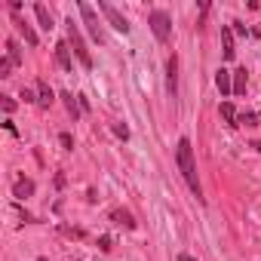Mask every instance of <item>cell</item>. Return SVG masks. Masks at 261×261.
<instances>
[{"instance_id": "6da1fadb", "label": "cell", "mask_w": 261, "mask_h": 261, "mask_svg": "<svg viewBox=\"0 0 261 261\" xmlns=\"http://www.w3.org/2000/svg\"><path fill=\"white\" fill-rule=\"evenodd\" d=\"M175 163H178V172H181V178L188 181L191 194H194L197 200H203V188H200V178H197V160H194L191 139H178V148H175Z\"/></svg>"}, {"instance_id": "7a4b0ae2", "label": "cell", "mask_w": 261, "mask_h": 261, "mask_svg": "<svg viewBox=\"0 0 261 261\" xmlns=\"http://www.w3.org/2000/svg\"><path fill=\"white\" fill-rule=\"evenodd\" d=\"M65 25H68V46L74 49L77 62H80V65L89 71V68H92V56H89V49H86V43H83V34H80V28L74 25V19H68Z\"/></svg>"}, {"instance_id": "3957f363", "label": "cell", "mask_w": 261, "mask_h": 261, "mask_svg": "<svg viewBox=\"0 0 261 261\" xmlns=\"http://www.w3.org/2000/svg\"><path fill=\"white\" fill-rule=\"evenodd\" d=\"M148 25H151V31H154V37L160 40V43H166L169 37H172V19L163 13V10H154L151 16H148Z\"/></svg>"}, {"instance_id": "277c9868", "label": "cell", "mask_w": 261, "mask_h": 261, "mask_svg": "<svg viewBox=\"0 0 261 261\" xmlns=\"http://www.w3.org/2000/svg\"><path fill=\"white\" fill-rule=\"evenodd\" d=\"M77 10H80V16H83V22H86V28H89V34H92V40L95 43H105V34H101V22H98V16H95V10L89 7V4H77Z\"/></svg>"}, {"instance_id": "5b68a950", "label": "cell", "mask_w": 261, "mask_h": 261, "mask_svg": "<svg viewBox=\"0 0 261 261\" xmlns=\"http://www.w3.org/2000/svg\"><path fill=\"white\" fill-rule=\"evenodd\" d=\"M22 65V49L16 40H7V59L0 62V77H13V68Z\"/></svg>"}, {"instance_id": "8992f818", "label": "cell", "mask_w": 261, "mask_h": 261, "mask_svg": "<svg viewBox=\"0 0 261 261\" xmlns=\"http://www.w3.org/2000/svg\"><path fill=\"white\" fill-rule=\"evenodd\" d=\"M98 10L105 13L108 25H111L114 31H120V34H129V22H126V19H123V16H120V13H117V10H114L111 4H105V0H98Z\"/></svg>"}, {"instance_id": "52a82bcc", "label": "cell", "mask_w": 261, "mask_h": 261, "mask_svg": "<svg viewBox=\"0 0 261 261\" xmlns=\"http://www.w3.org/2000/svg\"><path fill=\"white\" fill-rule=\"evenodd\" d=\"M166 89H169L172 98L178 95V56L175 53L166 59Z\"/></svg>"}, {"instance_id": "ba28073f", "label": "cell", "mask_w": 261, "mask_h": 261, "mask_svg": "<svg viewBox=\"0 0 261 261\" xmlns=\"http://www.w3.org/2000/svg\"><path fill=\"white\" fill-rule=\"evenodd\" d=\"M13 22H16V28H19V34H22V37L28 40V46H37V43H40V37H37V31H34V28H31V25H28V22H25V19L19 16V13H13Z\"/></svg>"}, {"instance_id": "9c48e42d", "label": "cell", "mask_w": 261, "mask_h": 261, "mask_svg": "<svg viewBox=\"0 0 261 261\" xmlns=\"http://www.w3.org/2000/svg\"><path fill=\"white\" fill-rule=\"evenodd\" d=\"M56 62H59L62 71H71V68H74V59H71V46H68V40H59V43H56Z\"/></svg>"}, {"instance_id": "30bf717a", "label": "cell", "mask_w": 261, "mask_h": 261, "mask_svg": "<svg viewBox=\"0 0 261 261\" xmlns=\"http://www.w3.org/2000/svg\"><path fill=\"white\" fill-rule=\"evenodd\" d=\"M31 194H34V181H31V178H25V175H22V178H16V185H13V197L28 200Z\"/></svg>"}, {"instance_id": "8fae6325", "label": "cell", "mask_w": 261, "mask_h": 261, "mask_svg": "<svg viewBox=\"0 0 261 261\" xmlns=\"http://www.w3.org/2000/svg\"><path fill=\"white\" fill-rule=\"evenodd\" d=\"M215 86L221 89V95H230V92H233V80H230V71L218 68V71H215Z\"/></svg>"}, {"instance_id": "7c38bea8", "label": "cell", "mask_w": 261, "mask_h": 261, "mask_svg": "<svg viewBox=\"0 0 261 261\" xmlns=\"http://www.w3.org/2000/svg\"><path fill=\"white\" fill-rule=\"evenodd\" d=\"M111 221L120 224V227H126V230H136V218L129 215L126 209H114V212H111Z\"/></svg>"}, {"instance_id": "4fadbf2b", "label": "cell", "mask_w": 261, "mask_h": 261, "mask_svg": "<svg viewBox=\"0 0 261 261\" xmlns=\"http://www.w3.org/2000/svg\"><path fill=\"white\" fill-rule=\"evenodd\" d=\"M37 105H40V108H49V105H53V89H49V83H46L43 77L37 80Z\"/></svg>"}, {"instance_id": "5bb4252c", "label": "cell", "mask_w": 261, "mask_h": 261, "mask_svg": "<svg viewBox=\"0 0 261 261\" xmlns=\"http://www.w3.org/2000/svg\"><path fill=\"white\" fill-rule=\"evenodd\" d=\"M221 46H224V59L230 62L237 56V49H233V28H221Z\"/></svg>"}, {"instance_id": "9a60e30c", "label": "cell", "mask_w": 261, "mask_h": 261, "mask_svg": "<svg viewBox=\"0 0 261 261\" xmlns=\"http://www.w3.org/2000/svg\"><path fill=\"white\" fill-rule=\"evenodd\" d=\"M34 16H37V22H40L43 31H53V16H49V10L43 4H34Z\"/></svg>"}, {"instance_id": "2e32d148", "label": "cell", "mask_w": 261, "mask_h": 261, "mask_svg": "<svg viewBox=\"0 0 261 261\" xmlns=\"http://www.w3.org/2000/svg\"><path fill=\"white\" fill-rule=\"evenodd\" d=\"M62 98H65V108H68V114L77 120V117L83 114V108H80V98H74L71 92H62Z\"/></svg>"}, {"instance_id": "e0dca14e", "label": "cell", "mask_w": 261, "mask_h": 261, "mask_svg": "<svg viewBox=\"0 0 261 261\" xmlns=\"http://www.w3.org/2000/svg\"><path fill=\"white\" fill-rule=\"evenodd\" d=\"M233 92H246V68H237L233 71Z\"/></svg>"}, {"instance_id": "ac0fdd59", "label": "cell", "mask_w": 261, "mask_h": 261, "mask_svg": "<svg viewBox=\"0 0 261 261\" xmlns=\"http://www.w3.org/2000/svg\"><path fill=\"white\" fill-rule=\"evenodd\" d=\"M221 117L227 120V126H237V108H233L230 101H224V105H221Z\"/></svg>"}, {"instance_id": "d6986e66", "label": "cell", "mask_w": 261, "mask_h": 261, "mask_svg": "<svg viewBox=\"0 0 261 261\" xmlns=\"http://www.w3.org/2000/svg\"><path fill=\"white\" fill-rule=\"evenodd\" d=\"M258 123V114L255 111H243V114H237V126H255Z\"/></svg>"}, {"instance_id": "ffe728a7", "label": "cell", "mask_w": 261, "mask_h": 261, "mask_svg": "<svg viewBox=\"0 0 261 261\" xmlns=\"http://www.w3.org/2000/svg\"><path fill=\"white\" fill-rule=\"evenodd\" d=\"M59 142H62V148H65V151H74V139H71V133H62V136H59Z\"/></svg>"}, {"instance_id": "44dd1931", "label": "cell", "mask_w": 261, "mask_h": 261, "mask_svg": "<svg viewBox=\"0 0 261 261\" xmlns=\"http://www.w3.org/2000/svg\"><path fill=\"white\" fill-rule=\"evenodd\" d=\"M114 136H120V139H129V129H126L123 123H114Z\"/></svg>"}, {"instance_id": "7402d4cb", "label": "cell", "mask_w": 261, "mask_h": 261, "mask_svg": "<svg viewBox=\"0 0 261 261\" xmlns=\"http://www.w3.org/2000/svg\"><path fill=\"white\" fill-rule=\"evenodd\" d=\"M0 98H4V111H7V114H13V111H16V101H13L10 95H0Z\"/></svg>"}, {"instance_id": "603a6c76", "label": "cell", "mask_w": 261, "mask_h": 261, "mask_svg": "<svg viewBox=\"0 0 261 261\" xmlns=\"http://www.w3.org/2000/svg\"><path fill=\"white\" fill-rule=\"evenodd\" d=\"M4 126H7V133H13V136H19V129H16V123H13V120H10V117H7V120H4Z\"/></svg>"}, {"instance_id": "cb8c5ba5", "label": "cell", "mask_w": 261, "mask_h": 261, "mask_svg": "<svg viewBox=\"0 0 261 261\" xmlns=\"http://www.w3.org/2000/svg\"><path fill=\"white\" fill-rule=\"evenodd\" d=\"M98 249L108 252V249H111V237H101V240H98Z\"/></svg>"}, {"instance_id": "d4e9b609", "label": "cell", "mask_w": 261, "mask_h": 261, "mask_svg": "<svg viewBox=\"0 0 261 261\" xmlns=\"http://www.w3.org/2000/svg\"><path fill=\"white\" fill-rule=\"evenodd\" d=\"M230 25H233V31H237V34H249V31H246V25H243V22H230Z\"/></svg>"}, {"instance_id": "484cf974", "label": "cell", "mask_w": 261, "mask_h": 261, "mask_svg": "<svg viewBox=\"0 0 261 261\" xmlns=\"http://www.w3.org/2000/svg\"><path fill=\"white\" fill-rule=\"evenodd\" d=\"M22 98H25V101H37V95H34L31 89H22Z\"/></svg>"}, {"instance_id": "4316f807", "label": "cell", "mask_w": 261, "mask_h": 261, "mask_svg": "<svg viewBox=\"0 0 261 261\" xmlns=\"http://www.w3.org/2000/svg\"><path fill=\"white\" fill-rule=\"evenodd\" d=\"M77 98H80V108H83V114H86V111H89V98H86V95H77Z\"/></svg>"}, {"instance_id": "83f0119b", "label": "cell", "mask_w": 261, "mask_h": 261, "mask_svg": "<svg viewBox=\"0 0 261 261\" xmlns=\"http://www.w3.org/2000/svg\"><path fill=\"white\" fill-rule=\"evenodd\" d=\"M178 261H197V258H191V255H178Z\"/></svg>"}, {"instance_id": "f1b7e54d", "label": "cell", "mask_w": 261, "mask_h": 261, "mask_svg": "<svg viewBox=\"0 0 261 261\" xmlns=\"http://www.w3.org/2000/svg\"><path fill=\"white\" fill-rule=\"evenodd\" d=\"M252 148H255V151H261V142H252Z\"/></svg>"}, {"instance_id": "f546056e", "label": "cell", "mask_w": 261, "mask_h": 261, "mask_svg": "<svg viewBox=\"0 0 261 261\" xmlns=\"http://www.w3.org/2000/svg\"><path fill=\"white\" fill-rule=\"evenodd\" d=\"M40 261H46V258H40Z\"/></svg>"}, {"instance_id": "4dcf8cb0", "label": "cell", "mask_w": 261, "mask_h": 261, "mask_svg": "<svg viewBox=\"0 0 261 261\" xmlns=\"http://www.w3.org/2000/svg\"><path fill=\"white\" fill-rule=\"evenodd\" d=\"M258 117H261V114H258Z\"/></svg>"}]
</instances>
